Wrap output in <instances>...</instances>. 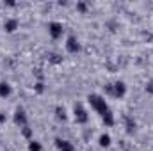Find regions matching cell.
<instances>
[{
  "mask_svg": "<svg viewBox=\"0 0 153 151\" xmlns=\"http://www.w3.org/2000/svg\"><path fill=\"white\" fill-rule=\"evenodd\" d=\"M48 34L52 39H61L64 34V25L61 21H50L48 23Z\"/></svg>",
  "mask_w": 153,
  "mask_h": 151,
  "instance_id": "obj_4",
  "label": "cell"
},
{
  "mask_svg": "<svg viewBox=\"0 0 153 151\" xmlns=\"http://www.w3.org/2000/svg\"><path fill=\"white\" fill-rule=\"evenodd\" d=\"M102 121H103V124L105 126H114L116 124V119H114V114H112V110H109V112L105 114V115H102Z\"/></svg>",
  "mask_w": 153,
  "mask_h": 151,
  "instance_id": "obj_13",
  "label": "cell"
},
{
  "mask_svg": "<svg viewBox=\"0 0 153 151\" xmlns=\"http://www.w3.org/2000/svg\"><path fill=\"white\" fill-rule=\"evenodd\" d=\"M87 103L91 105V109L98 114L100 117L105 115V114L111 110V107H109L105 96H102V94H98V93H91V94L87 96Z\"/></svg>",
  "mask_w": 153,
  "mask_h": 151,
  "instance_id": "obj_1",
  "label": "cell"
},
{
  "mask_svg": "<svg viewBox=\"0 0 153 151\" xmlns=\"http://www.w3.org/2000/svg\"><path fill=\"white\" fill-rule=\"evenodd\" d=\"M98 144H100V148H109V146L112 144L111 133H102V135L98 137Z\"/></svg>",
  "mask_w": 153,
  "mask_h": 151,
  "instance_id": "obj_12",
  "label": "cell"
},
{
  "mask_svg": "<svg viewBox=\"0 0 153 151\" xmlns=\"http://www.w3.org/2000/svg\"><path fill=\"white\" fill-rule=\"evenodd\" d=\"M13 121H14V124L16 126H20V128H23V126H27L29 124V119H27V114L25 110L22 109V107H18L14 114H13Z\"/></svg>",
  "mask_w": 153,
  "mask_h": 151,
  "instance_id": "obj_5",
  "label": "cell"
},
{
  "mask_svg": "<svg viewBox=\"0 0 153 151\" xmlns=\"http://www.w3.org/2000/svg\"><path fill=\"white\" fill-rule=\"evenodd\" d=\"M34 91H36L38 94H43V91H45V84H43L41 80H38V82L34 84Z\"/></svg>",
  "mask_w": 153,
  "mask_h": 151,
  "instance_id": "obj_18",
  "label": "cell"
},
{
  "mask_svg": "<svg viewBox=\"0 0 153 151\" xmlns=\"http://www.w3.org/2000/svg\"><path fill=\"white\" fill-rule=\"evenodd\" d=\"M20 29V20L18 18H7L5 21H4V30L7 32V34H13V32H16Z\"/></svg>",
  "mask_w": 153,
  "mask_h": 151,
  "instance_id": "obj_7",
  "label": "cell"
},
{
  "mask_svg": "<svg viewBox=\"0 0 153 151\" xmlns=\"http://www.w3.org/2000/svg\"><path fill=\"white\" fill-rule=\"evenodd\" d=\"M125 128H126L128 133H135V130H137V123H135V119H134L132 115H126V117H125Z\"/></svg>",
  "mask_w": 153,
  "mask_h": 151,
  "instance_id": "obj_11",
  "label": "cell"
},
{
  "mask_svg": "<svg viewBox=\"0 0 153 151\" xmlns=\"http://www.w3.org/2000/svg\"><path fill=\"white\" fill-rule=\"evenodd\" d=\"M13 94V85L9 82H0V98H9Z\"/></svg>",
  "mask_w": 153,
  "mask_h": 151,
  "instance_id": "obj_9",
  "label": "cell"
},
{
  "mask_svg": "<svg viewBox=\"0 0 153 151\" xmlns=\"http://www.w3.org/2000/svg\"><path fill=\"white\" fill-rule=\"evenodd\" d=\"M27 150L29 151H43V144H41L39 141H36V139H32V141H29Z\"/></svg>",
  "mask_w": 153,
  "mask_h": 151,
  "instance_id": "obj_14",
  "label": "cell"
},
{
  "mask_svg": "<svg viewBox=\"0 0 153 151\" xmlns=\"http://www.w3.org/2000/svg\"><path fill=\"white\" fill-rule=\"evenodd\" d=\"M144 91H146L148 94H153V80H148V82H146V85H144Z\"/></svg>",
  "mask_w": 153,
  "mask_h": 151,
  "instance_id": "obj_19",
  "label": "cell"
},
{
  "mask_svg": "<svg viewBox=\"0 0 153 151\" xmlns=\"http://www.w3.org/2000/svg\"><path fill=\"white\" fill-rule=\"evenodd\" d=\"M103 93H105V96L114 98V85H112V84H107V85L103 87Z\"/></svg>",
  "mask_w": 153,
  "mask_h": 151,
  "instance_id": "obj_17",
  "label": "cell"
},
{
  "mask_svg": "<svg viewBox=\"0 0 153 151\" xmlns=\"http://www.w3.org/2000/svg\"><path fill=\"white\" fill-rule=\"evenodd\" d=\"M64 46H66V52L71 53V55H75V53H78V52L82 50V44H80V41H78L76 36H68Z\"/></svg>",
  "mask_w": 153,
  "mask_h": 151,
  "instance_id": "obj_3",
  "label": "cell"
},
{
  "mask_svg": "<svg viewBox=\"0 0 153 151\" xmlns=\"http://www.w3.org/2000/svg\"><path fill=\"white\" fill-rule=\"evenodd\" d=\"M22 130V135L25 137V139H29V141H32V128L27 124V126H23V128H20Z\"/></svg>",
  "mask_w": 153,
  "mask_h": 151,
  "instance_id": "obj_15",
  "label": "cell"
},
{
  "mask_svg": "<svg viewBox=\"0 0 153 151\" xmlns=\"http://www.w3.org/2000/svg\"><path fill=\"white\" fill-rule=\"evenodd\" d=\"M73 117H75L76 124H85L89 121V114L84 109L82 103H75V107H73Z\"/></svg>",
  "mask_w": 153,
  "mask_h": 151,
  "instance_id": "obj_2",
  "label": "cell"
},
{
  "mask_svg": "<svg viewBox=\"0 0 153 151\" xmlns=\"http://www.w3.org/2000/svg\"><path fill=\"white\" fill-rule=\"evenodd\" d=\"M55 119L59 123H66L68 121V110L62 107V105H57L55 107Z\"/></svg>",
  "mask_w": 153,
  "mask_h": 151,
  "instance_id": "obj_10",
  "label": "cell"
},
{
  "mask_svg": "<svg viewBox=\"0 0 153 151\" xmlns=\"http://www.w3.org/2000/svg\"><path fill=\"white\" fill-rule=\"evenodd\" d=\"M50 61H52L53 64H59V62H62V57H59L57 53H52V55H50Z\"/></svg>",
  "mask_w": 153,
  "mask_h": 151,
  "instance_id": "obj_20",
  "label": "cell"
},
{
  "mask_svg": "<svg viewBox=\"0 0 153 151\" xmlns=\"http://www.w3.org/2000/svg\"><path fill=\"white\" fill-rule=\"evenodd\" d=\"M87 9H89V5H87L85 2H76V11H78L80 14H85Z\"/></svg>",
  "mask_w": 153,
  "mask_h": 151,
  "instance_id": "obj_16",
  "label": "cell"
},
{
  "mask_svg": "<svg viewBox=\"0 0 153 151\" xmlns=\"http://www.w3.org/2000/svg\"><path fill=\"white\" fill-rule=\"evenodd\" d=\"M5 123H7V115L4 112H0V124H5Z\"/></svg>",
  "mask_w": 153,
  "mask_h": 151,
  "instance_id": "obj_21",
  "label": "cell"
},
{
  "mask_svg": "<svg viewBox=\"0 0 153 151\" xmlns=\"http://www.w3.org/2000/svg\"><path fill=\"white\" fill-rule=\"evenodd\" d=\"M112 85H114V98L121 100V98L126 96V84H125L123 80H117V82H114Z\"/></svg>",
  "mask_w": 153,
  "mask_h": 151,
  "instance_id": "obj_8",
  "label": "cell"
},
{
  "mask_svg": "<svg viewBox=\"0 0 153 151\" xmlns=\"http://www.w3.org/2000/svg\"><path fill=\"white\" fill-rule=\"evenodd\" d=\"M53 144H55L57 151H75V144L68 139H62V137H55Z\"/></svg>",
  "mask_w": 153,
  "mask_h": 151,
  "instance_id": "obj_6",
  "label": "cell"
}]
</instances>
